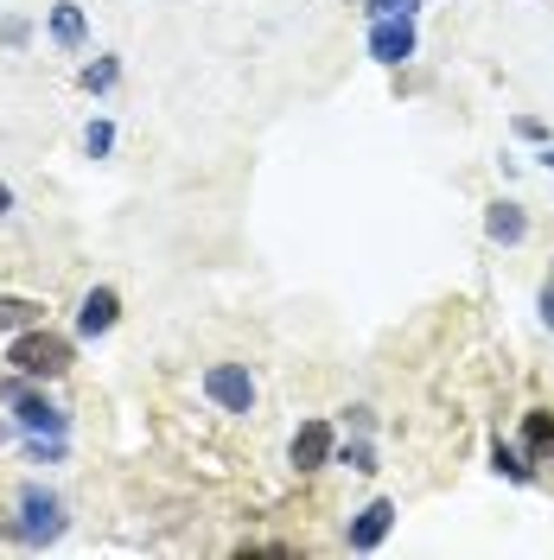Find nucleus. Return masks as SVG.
Wrapping results in <instances>:
<instances>
[{"instance_id": "obj_18", "label": "nucleus", "mask_w": 554, "mask_h": 560, "mask_svg": "<svg viewBox=\"0 0 554 560\" xmlns=\"http://www.w3.org/2000/svg\"><path fill=\"white\" fill-rule=\"evenodd\" d=\"M542 325L554 331V280H549V293H542Z\"/></svg>"}, {"instance_id": "obj_16", "label": "nucleus", "mask_w": 554, "mask_h": 560, "mask_svg": "<svg viewBox=\"0 0 554 560\" xmlns=\"http://www.w3.org/2000/svg\"><path fill=\"white\" fill-rule=\"evenodd\" d=\"M83 147H90V160H103L108 147H115V128H108V121H90V135H83Z\"/></svg>"}, {"instance_id": "obj_2", "label": "nucleus", "mask_w": 554, "mask_h": 560, "mask_svg": "<svg viewBox=\"0 0 554 560\" xmlns=\"http://www.w3.org/2000/svg\"><path fill=\"white\" fill-rule=\"evenodd\" d=\"M7 363H13L20 376H65V370H70V345L33 325V331H13V350H7Z\"/></svg>"}, {"instance_id": "obj_8", "label": "nucleus", "mask_w": 554, "mask_h": 560, "mask_svg": "<svg viewBox=\"0 0 554 560\" xmlns=\"http://www.w3.org/2000/svg\"><path fill=\"white\" fill-rule=\"evenodd\" d=\"M115 313H122L115 287H90V293H83V306H77V331H83V338H103L108 325H115Z\"/></svg>"}, {"instance_id": "obj_9", "label": "nucleus", "mask_w": 554, "mask_h": 560, "mask_svg": "<svg viewBox=\"0 0 554 560\" xmlns=\"http://www.w3.org/2000/svg\"><path fill=\"white\" fill-rule=\"evenodd\" d=\"M485 236H490V243H504V248H517L522 236H529V217H522L517 205H504V198H497V205L485 210Z\"/></svg>"}, {"instance_id": "obj_4", "label": "nucleus", "mask_w": 554, "mask_h": 560, "mask_svg": "<svg viewBox=\"0 0 554 560\" xmlns=\"http://www.w3.org/2000/svg\"><path fill=\"white\" fill-rule=\"evenodd\" d=\"M370 58L377 65H408L415 58V13H382V20H370Z\"/></svg>"}, {"instance_id": "obj_13", "label": "nucleus", "mask_w": 554, "mask_h": 560, "mask_svg": "<svg viewBox=\"0 0 554 560\" xmlns=\"http://www.w3.org/2000/svg\"><path fill=\"white\" fill-rule=\"evenodd\" d=\"M38 300H0V331H33L38 325Z\"/></svg>"}, {"instance_id": "obj_12", "label": "nucleus", "mask_w": 554, "mask_h": 560, "mask_svg": "<svg viewBox=\"0 0 554 560\" xmlns=\"http://www.w3.org/2000/svg\"><path fill=\"white\" fill-rule=\"evenodd\" d=\"M490 465H497V471H504L510 485H529V478H535V465H529V458H522L517 446H510V440H497V446H490Z\"/></svg>"}, {"instance_id": "obj_20", "label": "nucleus", "mask_w": 554, "mask_h": 560, "mask_svg": "<svg viewBox=\"0 0 554 560\" xmlns=\"http://www.w3.org/2000/svg\"><path fill=\"white\" fill-rule=\"evenodd\" d=\"M542 166H549V173H554V147H549V153H542Z\"/></svg>"}, {"instance_id": "obj_7", "label": "nucleus", "mask_w": 554, "mask_h": 560, "mask_svg": "<svg viewBox=\"0 0 554 560\" xmlns=\"http://www.w3.org/2000/svg\"><path fill=\"white\" fill-rule=\"evenodd\" d=\"M332 458H338L332 427H325V420H300V433H293V465H300V471H319V465H332Z\"/></svg>"}, {"instance_id": "obj_10", "label": "nucleus", "mask_w": 554, "mask_h": 560, "mask_svg": "<svg viewBox=\"0 0 554 560\" xmlns=\"http://www.w3.org/2000/svg\"><path fill=\"white\" fill-rule=\"evenodd\" d=\"M522 446H529V458H549L554 453V415H549V408H535V415L522 420Z\"/></svg>"}, {"instance_id": "obj_5", "label": "nucleus", "mask_w": 554, "mask_h": 560, "mask_svg": "<svg viewBox=\"0 0 554 560\" xmlns=\"http://www.w3.org/2000/svg\"><path fill=\"white\" fill-rule=\"evenodd\" d=\"M7 401H13V415H20L26 433H65V427H70L65 408H58V401H45V395H33L26 376H20V383H7Z\"/></svg>"}, {"instance_id": "obj_11", "label": "nucleus", "mask_w": 554, "mask_h": 560, "mask_svg": "<svg viewBox=\"0 0 554 560\" xmlns=\"http://www.w3.org/2000/svg\"><path fill=\"white\" fill-rule=\"evenodd\" d=\"M51 38H58L65 51H77V45H83V13H77L70 0H58V7H51Z\"/></svg>"}, {"instance_id": "obj_1", "label": "nucleus", "mask_w": 554, "mask_h": 560, "mask_svg": "<svg viewBox=\"0 0 554 560\" xmlns=\"http://www.w3.org/2000/svg\"><path fill=\"white\" fill-rule=\"evenodd\" d=\"M13 535H20L26 548H51V541L65 535V503L45 485H26L20 490V523H13Z\"/></svg>"}, {"instance_id": "obj_14", "label": "nucleus", "mask_w": 554, "mask_h": 560, "mask_svg": "<svg viewBox=\"0 0 554 560\" xmlns=\"http://www.w3.org/2000/svg\"><path fill=\"white\" fill-rule=\"evenodd\" d=\"M115 77H122V65H115V58H96V65H83V90H90V96H108Z\"/></svg>"}, {"instance_id": "obj_19", "label": "nucleus", "mask_w": 554, "mask_h": 560, "mask_svg": "<svg viewBox=\"0 0 554 560\" xmlns=\"http://www.w3.org/2000/svg\"><path fill=\"white\" fill-rule=\"evenodd\" d=\"M7 210H13V191H7V185H0V217H7Z\"/></svg>"}, {"instance_id": "obj_6", "label": "nucleus", "mask_w": 554, "mask_h": 560, "mask_svg": "<svg viewBox=\"0 0 554 560\" xmlns=\"http://www.w3.org/2000/svg\"><path fill=\"white\" fill-rule=\"evenodd\" d=\"M389 528H395V503H389V497H377V503H363V510L350 516L345 541L357 548V555H370V548H382V541H389Z\"/></svg>"}, {"instance_id": "obj_17", "label": "nucleus", "mask_w": 554, "mask_h": 560, "mask_svg": "<svg viewBox=\"0 0 554 560\" xmlns=\"http://www.w3.org/2000/svg\"><path fill=\"white\" fill-rule=\"evenodd\" d=\"M0 38L7 45H26V20H0Z\"/></svg>"}, {"instance_id": "obj_3", "label": "nucleus", "mask_w": 554, "mask_h": 560, "mask_svg": "<svg viewBox=\"0 0 554 560\" xmlns=\"http://www.w3.org/2000/svg\"><path fill=\"white\" fill-rule=\"evenodd\" d=\"M205 395L223 408V415H249V408H255V376H249L243 363H210Z\"/></svg>"}, {"instance_id": "obj_15", "label": "nucleus", "mask_w": 554, "mask_h": 560, "mask_svg": "<svg viewBox=\"0 0 554 560\" xmlns=\"http://www.w3.org/2000/svg\"><path fill=\"white\" fill-rule=\"evenodd\" d=\"M338 465H350V471H377V446L357 433V440H345V446H338Z\"/></svg>"}]
</instances>
